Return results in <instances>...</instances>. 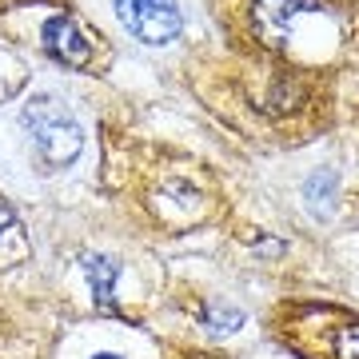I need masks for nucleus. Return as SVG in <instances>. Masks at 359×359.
<instances>
[{"label":"nucleus","mask_w":359,"mask_h":359,"mask_svg":"<svg viewBox=\"0 0 359 359\" xmlns=\"http://www.w3.org/2000/svg\"><path fill=\"white\" fill-rule=\"evenodd\" d=\"M20 124L28 132V144H32V156L44 172H56V168H68L84 152V128L72 116L60 96L52 92H40L20 108Z\"/></svg>","instance_id":"nucleus-1"},{"label":"nucleus","mask_w":359,"mask_h":359,"mask_svg":"<svg viewBox=\"0 0 359 359\" xmlns=\"http://www.w3.org/2000/svg\"><path fill=\"white\" fill-rule=\"evenodd\" d=\"M120 25L140 44H172L184 28L176 0H112Z\"/></svg>","instance_id":"nucleus-2"},{"label":"nucleus","mask_w":359,"mask_h":359,"mask_svg":"<svg viewBox=\"0 0 359 359\" xmlns=\"http://www.w3.org/2000/svg\"><path fill=\"white\" fill-rule=\"evenodd\" d=\"M44 52L52 60H60L65 68H88L92 65V40L80 28L76 16H52L44 25Z\"/></svg>","instance_id":"nucleus-3"},{"label":"nucleus","mask_w":359,"mask_h":359,"mask_svg":"<svg viewBox=\"0 0 359 359\" xmlns=\"http://www.w3.org/2000/svg\"><path fill=\"white\" fill-rule=\"evenodd\" d=\"M316 0H256V32L264 36V44L280 48L292 36V25L299 13H311Z\"/></svg>","instance_id":"nucleus-4"},{"label":"nucleus","mask_w":359,"mask_h":359,"mask_svg":"<svg viewBox=\"0 0 359 359\" xmlns=\"http://www.w3.org/2000/svg\"><path fill=\"white\" fill-rule=\"evenodd\" d=\"M80 268L88 276V287L96 295V304L100 308H112V287H116V276H120V264L112 256H84Z\"/></svg>","instance_id":"nucleus-5"},{"label":"nucleus","mask_w":359,"mask_h":359,"mask_svg":"<svg viewBox=\"0 0 359 359\" xmlns=\"http://www.w3.org/2000/svg\"><path fill=\"white\" fill-rule=\"evenodd\" d=\"M200 323L208 327V335H231L244 327V311L240 308H224V304H208L200 311Z\"/></svg>","instance_id":"nucleus-6"},{"label":"nucleus","mask_w":359,"mask_h":359,"mask_svg":"<svg viewBox=\"0 0 359 359\" xmlns=\"http://www.w3.org/2000/svg\"><path fill=\"white\" fill-rule=\"evenodd\" d=\"M327 355L332 359H359V320L335 323L327 332Z\"/></svg>","instance_id":"nucleus-7"},{"label":"nucleus","mask_w":359,"mask_h":359,"mask_svg":"<svg viewBox=\"0 0 359 359\" xmlns=\"http://www.w3.org/2000/svg\"><path fill=\"white\" fill-rule=\"evenodd\" d=\"M332 192H335V176H332V172H316V176L304 184V196H308V204H311V208L320 204V196H323V208H327Z\"/></svg>","instance_id":"nucleus-8"},{"label":"nucleus","mask_w":359,"mask_h":359,"mask_svg":"<svg viewBox=\"0 0 359 359\" xmlns=\"http://www.w3.org/2000/svg\"><path fill=\"white\" fill-rule=\"evenodd\" d=\"M8 231H16V216H13V208L0 200V244H4V236H8Z\"/></svg>","instance_id":"nucleus-9"},{"label":"nucleus","mask_w":359,"mask_h":359,"mask_svg":"<svg viewBox=\"0 0 359 359\" xmlns=\"http://www.w3.org/2000/svg\"><path fill=\"white\" fill-rule=\"evenodd\" d=\"M92 359H120V355H112V351H100V355H92Z\"/></svg>","instance_id":"nucleus-10"}]
</instances>
